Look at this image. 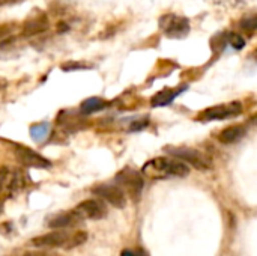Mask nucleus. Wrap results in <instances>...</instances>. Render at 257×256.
Masks as SVG:
<instances>
[{"label": "nucleus", "mask_w": 257, "mask_h": 256, "mask_svg": "<svg viewBox=\"0 0 257 256\" xmlns=\"http://www.w3.org/2000/svg\"><path fill=\"white\" fill-rule=\"evenodd\" d=\"M86 240H87V232L84 231L68 232L63 229H57L54 232L35 237L30 243L35 247H62L65 250H71L86 243Z\"/></svg>", "instance_id": "obj_1"}, {"label": "nucleus", "mask_w": 257, "mask_h": 256, "mask_svg": "<svg viewBox=\"0 0 257 256\" xmlns=\"http://www.w3.org/2000/svg\"><path fill=\"white\" fill-rule=\"evenodd\" d=\"M143 174L151 178H169V177L182 178L190 174V169L182 160L158 157L145 164Z\"/></svg>", "instance_id": "obj_2"}, {"label": "nucleus", "mask_w": 257, "mask_h": 256, "mask_svg": "<svg viewBox=\"0 0 257 256\" xmlns=\"http://www.w3.org/2000/svg\"><path fill=\"white\" fill-rule=\"evenodd\" d=\"M116 181L119 184V187L126 192V195L131 196V199L137 201L142 195L143 190V178L142 175L134 170V169H123L117 174Z\"/></svg>", "instance_id": "obj_3"}, {"label": "nucleus", "mask_w": 257, "mask_h": 256, "mask_svg": "<svg viewBox=\"0 0 257 256\" xmlns=\"http://www.w3.org/2000/svg\"><path fill=\"white\" fill-rule=\"evenodd\" d=\"M170 154H173L176 158L194 166L199 170H208L212 167V161L211 158L203 154L202 151L197 149H191V148H175V149H167Z\"/></svg>", "instance_id": "obj_4"}, {"label": "nucleus", "mask_w": 257, "mask_h": 256, "mask_svg": "<svg viewBox=\"0 0 257 256\" xmlns=\"http://www.w3.org/2000/svg\"><path fill=\"white\" fill-rule=\"evenodd\" d=\"M96 196H99L101 199L107 201L108 204H111L116 208H123L126 204V198H125V192L119 187V186H111V184H101L96 186L92 190Z\"/></svg>", "instance_id": "obj_5"}, {"label": "nucleus", "mask_w": 257, "mask_h": 256, "mask_svg": "<svg viewBox=\"0 0 257 256\" xmlns=\"http://www.w3.org/2000/svg\"><path fill=\"white\" fill-rule=\"evenodd\" d=\"M242 112V106L239 103H227V104H220L211 109H206L199 119L202 121H212V119H226L232 116H238Z\"/></svg>", "instance_id": "obj_6"}, {"label": "nucleus", "mask_w": 257, "mask_h": 256, "mask_svg": "<svg viewBox=\"0 0 257 256\" xmlns=\"http://www.w3.org/2000/svg\"><path fill=\"white\" fill-rule=\"evenodd\" d=\"M75 211L83 219H90V220H101L108 213L105 204L102 201H99V199H87V201H83L81 204L77 205Z\"/></svg>", "instance_id": "obj_7"}, {"label": "nucleus", "mask_w": 257, "mask_h": 256, "mask_svg": "<svg viewBox=\"0 0 257 256\" xmlns=\"http://www.w3.org/2000/svg\"><path fill=\"white\" fill-rule=\"evenodd\" d=\"M48 29V18L44 12L41 11H36V12H32L26 21L23 23V27H21V35L23 36H35V35H39L42 32H45Z\"/></svg>", "instance_id": "obj_8"}, {"label": "nucleus", "mask_w": 257, "mask_h": 256, "mask_svg": "<svg viewBox=\"0 0 257 256\" xmlns=\"http://www.w3.org/2000/svg\"><path fill=\"white\" fill-rule=\"evenodd\" d=\"M15 157L18 158V161L23 164V166H27V167H36V169H47L51 166V163L44 158L41 154L26 148V146H17L15 148Z\"/></svg>", "instance_id": "obj_9"}, {"label": "nucleus", "mask_w": 257, "mask_h": 256, "mask_svg": "<svg viewBox=\"0 0 257 256\" xmlns=\"http://www.w3.org/2000/svg\"><path fill=\"white\" fill-rule=\"evenodd\" d=\"M84 219L75 211H63L59 214H53L47 219V226L53 228V229H65V228H75L78 225H81Z\"/></svg>", "instance_id": "obj_10"}, {"label": "nucleus", "mask_w": 257, "mask_h": 256, "mask_svg": "<svg viewBox=\"0 0 257 256\" xmlns=\"http://www.w3.org/2000/svg\"><path fill=\"white\" fill-rule=\"evenodd\" d=\"M163 29L164 33L170 38H182L184 35L188 33V20L182 18V17H176V15H169L163 18Z\"/></svg>", "instance_id": "obj_11"}, {"label": "nucleus", "mask_w": 257, "mask_h": 256, "mask_svg": "<svg viewBox=\"0 0 257 256\" xmlns=\"http://www.w3.org/2000/svg\"><path fill=\"white\" fill-rule=\"evenodd\" d=\"M245 136V128L242 125H230L227 128H224L220 136H218V140L221 143H226V145H230V143H235L238 140H241L242 137Z\"/></svg>", "instance_id": "obj_12"}, {"label": "nucleus", "mask_w": 257, "mask_h": 256, "mask_svg": "<svg viewBox=\"0 0 257 256\" xmlns=\"http://www.w3.org/2000/svg\"><path fill=\"white\" fill-rule=\"evenodd\" d=\"M185 88H179V89H164L161 92H158L154 98H152V106L158 107V106H166L169 103H172Z\"/></svg>", "instance_id": "obj_13"}, {"label": "nucleus", "mask_w": 257, "mask_h": 256, "mask_svg": "<svg viewBox=\"0 0 257 256\" xmlns=\"http://www.w3.org/2000/svg\"><path fill=\"white\" fill-rule=\"evenodd\" d=\"M107 106V103L98 97H93V98H87L86 101L81 103V113L83 115H90V113H95V112H99L102 110L104 107Z\"/></svg>", "instance_id": "obj_14"}, {"label": "nucleus", "mask_w": 257, "mask_h": 256, "mask_svg": "<svg viewBox=\"0 0 257 256\" xmlns=\"http://www.w3.org/2000/svg\"><path fill=\"white\" fill-rule=\"evenodd\" d=\"M48 133H50L48 122H42V124H36L30 127V136L35 142H44L48 137Z\"/></svg>", "instance_id": "obj_15"}, {"label": "nucleus", "mask_w": 257, "mask_h": 256, "mask_svg": "<svg viewBox=\"0 0 257 256\" xmlns=\"http://www.w3.org/2000/svg\"><path fill=\"white\" fill-rule=\"evenodd\" d=\"M15 26L14 23H6V24H0V41L6 39L8 36H11V33L14 32Z\"/></svg>", "instance_id": "obj_16"}, {"label": "nucleus", "mask_w": 257, "mask_h": 256, "mask_svg": "<svg viewBox=\"0 0 257 256\" xmlns=\"http://www.w3.org/2000/svg\"><path fill=\"white\" fill-rule=\"evenodd\" d=\"M229 41H230V44L235 47V48H242L244 45H245V39L242 38V36H239V35H236V33H233V35H230L229 36Z\"/></svg>", "instance_id": "obj_17"}, {"label": "nucleus", "mask_w": 257, "mask_h": 256, "mask_svg": "<svg viewBox=\"0 0 257 256\" xmlns=\"http://www.w3.org/2000/svg\"><path fill=\"white\" fill-rule=\"evenodd\" d=\"M241 24H242V29H245V30H256L257 15H254V17H250V18H245Z\"/></svg>", "instance_id": "obj_18"}, {"label": "nucleus", "mask_w": 257, "mask_h": 256, "mask_svg": "<svg viewBox=\"0 0 257 256\" xmlns=\"http://www.w3.org/2000/svg\"><path fill=\"white\" fill-rule=\"evenodd\" d=\"M41 249H42V250H32V252H27L26 256H59L56 252L50 250V247H47V249L41 247Z\"/></svg>", "instance_id": "obj_19"}, {"label": "nucleus", "mask_w": 257, "mask_h": 256, "mask_svg": "<svg viewBox=\"0 0 257 256\" xmlns=\"http://www.w3.org/2000/svg\"><path fill=\"white\" fill-rule=\"evenodd\" d=\"M120 256H139V255H136L134 252H131V250H123L122 253H120Z\"/></svg>", "instance_id": "obj_20"}, {"label": "nucleus", "mask_w": 257, "mask_h": 256, "mask_svg": "<svg viewBox=\"0 0 257 256\" xmlns=\"http://www.w3.org/2000/svg\"><path fill=\"white\" fill-rule=\"evenodd\" d=\"M20 0H0V5H6V3H18Z\"/></svg>", "instance_id": "obj_21"}, {"label": "nucleus", "mask_w": 257, "mask_h": 256, "mask_svg": "<svg viewBox=\"0 0 257 256\" xmlns=\"http://www.w3.org/2000/svg\"><path fill=\"white\" fill-rule=\"evenodd\" d=\"M253 121H254V122H256V124H257V115H256V116H254V118H253Z\"/></svg>", "instance_id": "obj_22"}, {"label": "nucleus", "mask_w": 257, "mask_h": 256, "mask_svg": "<svg viewBox=\"0 0 257 256\" xmlns=\"http://www.w3.org/2000/svg\"><path fill=\"white\" fill-rule=\"evenodd\" d=\"M0 210H2V199H0Z\"/></svg>", "instance_id": "obj_23"}]
</instances>
